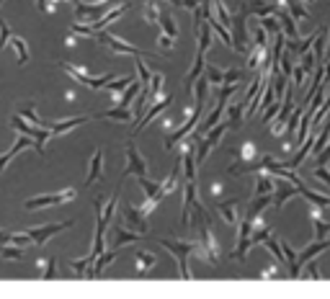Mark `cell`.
Returning <instances> with one entry per match:
<instances>
[{
    "mask_svg": "<svg viewBox=\"0 0 330 299\" xmlns=\"http://www.w3.org/2000/svg\"><path fill=\"white\" fill-rule=\"evenodd\" d=\"M160 245L168 248L176 261H178V268H181V279H194V274L188 271V255L196 253V242H186V240H178V237H160Z\"/></svg>",
    "mask_w": 330,
    "mask_h": 299,
    "instance_id": "cell-1",
    "label": "cell"
},
{
    "mask_svg": "<svg viewBox=\"0 0 330 299\" xmlns=\"http://www.w3.org/2000/svg\"><path fill=\"white\" fill-rule=\"evenodd\" d=\"M230 34H232V49L235 52H242V55H251L253 47H248V8L240 6V11L232 16V26H230Z\"/></svg>",
    "mask_w": 330,
    "mask_h": 299,
    "instance_id": "cell-2",
    "label": "cell"
},
{
    "mask_svg": "<svg viewBox=\"0 0 330 299\" xmlns=\"http://www.w3.org/2000/svg\"><path fill=\"white\" fill-rule=\"evenodd\" d=\"M258 160H261V152H258V147L253 145V142H242V147H240V157H237V162L230 168V173H248V170H258Z\"/></svg>",
    "mask_w": 330,
    "mask_h": 299,
    "instance_id": "cell-3",
    "label": "cell"
},
{
    "mask_svg": "<svg viewBox=\"0 0 330 299\" xmlns=\"http://www.w3.org/2000/svg\"><path fill=\"white\" fill-rule=\"evenodd\" d=\"M121 225L129 227L132 232L145 235V232H147V214H142L140 206H132V204L124 201V204H121Z\"/></svg>",
    "mask_w": 330,
    "mask_h": 299,
    "instance_id": "cell-4",
    "label": "cell"
},
{
    "mask_svg": "<svg viewBox=\"0 0 330 299\" xmlns=\"http://www.w3.org/2000/svg\"><path fill=\"white\" fill-rule=\"evenodd\" d=\"M124 176H147V160L140 155V150L127 142V168H124Z\"/></svg>",
    "mask_w": 330,
    "mask_h": 299,
    "instance_id": "cell-5",
    "label": "cell"
},
{
    "mask_svg": "<svg viewBox=\"0 0 330 299\" xmlns=\"http://www.w3.org/2000/svg\"><path fill=\"white\" fill-rule=\"evenodd\" d=\"M299 194V188L292 183V181H286V178H279L276 181V186H273V199H271V204H273V209H281L292 196H297Z\"/></svg>",
    "mask_w": 330,
    "mask_h": 299,
    "instance_id": "cell-6",
    "label": "cell"
},
{
    "mask_svg": "<svg viewBox=\"0 0 330 299\" xmlns=\"http://www.w3.org/2000/svg\"><path fill=\"white\" fill-rule=\"evenodd\" d=\"M75 196H77V191H72V188H67V191H62V194L36 196V199H29V201H26V209H39V206H49V204H65V201H70V199H75Z\"/></svg>",
    "mask_w": 330,
    "mask_h": 299,
    "instance_id": "cell-7",
    "label": "cell"
},
{
    "mask_svg": "<svg viewBox=\"0 0 330 299\" xmlns=\"http://www.w3.org/2000/svg\"><path fill=\"white\" fill-rule=\"evenodd\" d=\"M242 111H245V101L242 98H237V101H230L227 103V108H225V124H227V129H240L242 126Z\"/></svg>",
    "mask_w": 330,
    "mask_h": 299,
    "instance_id": "cell-8",
    "label": "cell"
},
{
    "mask_svg": "<svg viewBox=\"0 0 330 299\" xmlns=\"http://www.w3.org/2000/svg\"><path fill=\"white\" fill-rule=\"evenodd\" d=\"M171 101H173V96H171V93H168V96H165V98L160 96L157 101H152V103H150V108H147V114L142 116V121H140V124L134 126V132H140V129H145V126H147V124H150V121H152V119H155V116H157V114L162 111V108H168V103H171Z\"/></svg>",
    "mask_w": 330,
    "mask_h": 299,
    "instance_id": "cell-9",
    "label": "cell"
},
{
    "mask_svg": "<svg viewBox=\"0 0 330 299\" xmlns=\"http://www.w3.org/2000/svg\"><path fill=\"white\" fill-rule=\"evenodd\" d=\"M276 18H279V23H281V31L292 39V41H302V36H299V31H297V21H294V16H289L286 11H281V8H276V13H273Z\"/></svg>",
    "mask_w": 330,
    "mask_h": 299,
    "instance_id": "cell-10",
    "label": "cell"
},
{
    "mask_svg": "<svg viewBox=\"0 0 330 299\" xmlns=\"http://www.w3.org/2000/svg\"><path fill=\"white\" fill-rule=\"evenodd\" d=\"M142 235L140 232H132L129 227H124V225H116L114 227V237H111V248H121V245H129V242H137Z\"/></svg>",
    "mask_w": 330,
    "mask_h": 299,
    "instance_id": "cell-11",
    "label": "cell"
},
{
    "mask_svg": "<svg viewBox=\"0 0 330 299\" xmlns=\"http://www.w3.org/2000/svg\"><path fill=\"white\" fill-rule=\"evenodd\" d=\"M217 211H219V217L230 225V227H235L237 222H240V211H237V199H230V201H219L217 204Z\"/></svg>",
    "mask_w": 330,
    "mask_h": 299,
    "instance_id": "cell-12",
    "label": "cell"
},
{
    "mask_svg": "<svg viewBox=\"0 0 330 299\" xmlns=\"http://www.w3.org/2000/svg\"><path fill=\"white\" fill-rule=\"evenodd\" d=\"M289 111H292V91H289L286 96H284V101H281V114H279V119L273 121V126H271V134H284V129H286V116H289Z\"/></svg>",
    "mask_w": 330,
    "mask_h": 299,
    "instance_id": "cell-13",
    "label": "cell"
},
{
    "mask_svg": "<svg viewBox=\"0 0 330 299\" xmlns=\"http://www.w3.org/2000/svg\"><path fill=\"white\" fill-rule=\"evenodd\" d=\"M72 222H65V225H47V227H41V230H29V237H31V242H36V245H41L47 237H52V235H57V232H62L65 227H70Z\"/></svg>",
    "mask_w": 330,
    "mask_h": 299,
    "instance_id": "cell-14",
    "label": "cell"
},
{
    "mask_svg": "<svg viewBox=\"0 0 330 299\" xmlns=\"http://www.w3.org/2000/svg\"><path fill=\"white\" fill-rule=\"evenodd\" d=\"M98 178H103V150H96V152H93V160H91V170H88L86 186H93Z\"/></svg>",
    "mask_w": 330,
    "mask_h": 299,
    "instance_id": "cell-15",
    "label": "cell"
},
{
    "mask_svg": "<svg viewBox=\"0 0 330 299\" xmlns=\"http://www.w3.org/2000/svg\"><path fill=\"white\" fill-rule=\"evenodd\" d=\"M86 121H88V116H75V119H65V121H60V124H49V132H52V134H65V132L75 129L77 124H86Z\"/></svg>",
    "mask_w": 330,
    "mask_h": 299,
    "instance_id": "cell-16",
    "label": "cell"
},
{
    "mask_svg": "<svg viewBox=\"0 0 330 299\" xmlns=\"http://www.w3.org/2000/svg\"><path fill=\"white\" fill-rule=\"evenodd\" d=\"M98 119H114V121H132V111L129 106H114L108 111H101Z\"/></svg>",
    "mask_w": 330,
    "mask_h": 299,
    "instance_id": "cell-17",
    "label": "cell"
},
{
    "mask_svg": "<svg viewBox=\"0 0 330 299\" xmlns=\"http://www.w3.org/2000/svg\"><path fill=\"white\" fill-rule=\"evenodd\" d=\"M132 80H134V75H124V77H119L116 83H108V85H106V88L114 93V103H116V106L121 103V93H124V88H129Z\"/></svg>",
    "mask_w": 330,
    "mask_h": 299,
    "instance_id": "cell-18",
    "label": "cell"
},
{
    "mask_svg": "<svg viewBox=\"0 0 330 299\" xmlns=\"http://www.w3.org/2000/svg\"><path fill=\"white\" fill-rule=\"evenodd\" d=\"M276 186L273 181V173H268V170H261L258 173V183H256V196H263V194H271Z\"/></svg>",
    "mask_w": 330,
    "mask_h": 299,
    "instance_id": "cell-19",
    "label": "cell"
},
{
    "mask_svg": "<svg viewBox=\"0 0 330 299\" xmlns=\"http://www.w3.org/2000/svg\"><path fill=\"white\" fill-rule=\"evenodd\" d=\"M299 194L310 201V204H315V206H322V209H330V196H322V194H317V191H310L305 183L299 186Z\"/></svg>",
    "mask_w": 330,
    "mask_h": 299,
    "instance_id": "cell-20",
    "label": "cell"
},
{
    "mask_svg": "<svg viewBox=\"0 0 330 299\" xmlns=\"http://www.w3.org/2000/svg\"><path fill=\"white\" fill-rule=\"evenodd\" d=\"M268 201H271V194H263V196H256V199H253V206H251V209H248V214H245V217H248V220H258V217L263 214V209L268 206Z\"/></svg>",
    "mask_w": 330,
    "mask_h": 299,
    "instance_id": "cell-21",
    "label": "cell"
},
{
    "mask_svg": "<svg viewBox=\"0 0 330 299\" xmlns=\"http://www.w3.org/2000/svg\"><path fill=\"white\" fill-rule=\"evenodd\" d=\"M162 8H165V6H160L157 0H145V8H142L145 21H147V23H157V18H160Z\"/></svg>",
    "mask_w": 330,
    "mask_h": 299,
    "instance_id": "cell-22",
    "label": "cell"
},
{
    "mask_svg": "<svg viewBox=\"0 0 330 299\" xmlns=\"http://www.w3.org/2000/svg\"><path fill=\"white\" fill-rule=\"evenodd\" d=\"M137 183H140V188H142L145 196H165V194H162V183H155V181H150L147 176H140Z\"/></svg>",
    "mask_w": 330,
    "mask_h": 299,
    "instance_id": "cell-23",
    "label": "cell"
},
{
    "mask_svg": "<svg viewBox=\"0 0 330 299\" xmlns=\"http://www.w3.org/2000/svg\"><path fill=\"white\" fill-rule=\"evenodd\" d=\"M157 23H160V29H162V34H168V36H178V26H176V21H173V16L162 8V13H160V18H157Z\"/></svg>",
    "mask_w": 330,
    "mask_h": 299,
    "instance_id": "cell-24",
    "label": "cell"
},
{
    "mask_svg": "<svg viewBox=\"0 0 330 299\" xmlns=\"http://www.w3.org/2000/svg\"><path fill=\"white\" fill-rule=\"evenodd\" d=\"M181 168H183V165H181V157H178L176 168L171 170V176L165 178V183H162V194H165V196H168L171 191H176V186H178V178H181Z\"/></svg>",
    "mask_w": 330,
    "mask_h": 299,
    "instance_id": "cell-25",
    "label": "cell"
},
{
    "mask_svg": "<svg viewBox=\"0 0 330 299\" xmlns=\"http://www.w3.org/2000/svg\"><path fill=\"white\" fill-rule=\"evenodd\" d=\"M157 266V255L155 253H145V250H140L137 253V268L145 274V271H150V268H155Z\"/></svg>",
    "mask_w": 330,
    "mask_h": 299,
    "instance_id": "cell-26",
    "label": "cell"
},
{
    "mask_svg": "<svg viewBox=\"0 0 330 299\" xmlns=\"http://www.w3.org/2000/svg\"><path fill=\"white\" fill-rule=\"evenodd\" d=\"M162 72H155L152 75V80H150V88H147V98L150 101H157L160 96H162Z\"/></svg>",
    "mask_w": 330,
    "mask_h": 299,
    "instance_id": "cell-27",
    "label": "cell"
},
{
    "mask_svg": "<svg viewBox=\"0 0 330 299\" xmlns=\"http://www.w3.org/2000/svg\"><path fill=\"white\" fill-rule=\"evenodd\" d=\"M214 18L230 31V26H232V16L227 13V8H225V3L222 0H214Z\"/></svg>",
    "mask_w": 330,
    "mask_h": 299,
    "instance_id": "cell-28",
    "label": "cell"
},
{
    "mask_svg": "<svg viewBox=\"0 0 330 299\" xmlns=\"http://www.w3.org/2000/svg\"><path fill=\"white\" fill-rule=\"evenodd\" d=\"M284 6H289V11H292V16H294V21H307V18H310L307 8L302 6V0H286Z\"/></svg>",
    "mask_w": 330,
    "mask_h": 299,
    "instance_id": "cell-29",
    "label": "cell"
},
{
    "mask_svg": "<svg viewBox=\"0 0 330 299\" xmlns=\"http://www.w3.org/2000/svg\"><path fill=\"white\" fill-rule=\"evenodd\" d=\"M116 253H119V250H116V248H111L108 253H101V255H98V258H96V266H93V276H96V274H101V271H103V268H106V266L116 258Z\"/></svg>",
    "mask_w": 330,
    "mask_h": 299,
    "instance_id": "cell-30",
    "label": "cell"
},
{
    "mask_svg": "<svg viewBox=\"0 0 330 299\" xmlns=\"http://www.w3.org/2000/svg\"><path fill=\"white\" fill-rule=\"evenodd\" d=\"M325 44H327V41H325V31H317L315 34V41H312V47H315V60L317 62H325Z\"/></svg>",
    "mask_w": 330,
    "mask_h": 299,
    "instance_id": "cell-31",
    "label": "cell"
},
{
    "mask_svg": "<svg viewBox=\"0 0 330 299\" xmlns=\"http://www.w3.org/2000/svg\"><path fill=\"white\" fill-rule=\"evenodd\" d=\"M142 91V83H137V77L129 83V88H127V93H121V103L119 106H129L134 98H137V93Z\"/></svg>",
    "mask_w": 330,
    "mask_h": 299,
    "instance_id": "cell-32",
    "label": "cell"
},
{
    "mask_svg": "<svg viewBox=\"0 0 330 299\" xmlns=\"http://www.w3.org/2000/svg\"><path fill=\"white\" fill-rule=\"evenodd\" d=\"M134 67H137V75H140V83H142V88H150V80H152V72L145 67L142 57H134Z\"/></svg>",
    "mask_w": 330,
    "mask_h": 299,
    "instance_id": "cell-33",
    "label": "cell"
},
{
    "mask_svg": "<svg viewBox=\"0 0 330 299\" xmlns=\"http://www.w3.org/2000/svg\"><path fill=\"white\" fill-rule=\"evenodd\" d=\"M261 29L266 31V34H271V36H276V34H281V23H276L271 16H266V18H261Z\"/></svg>",
    "mask_w": 330,
    "mask_h": 299,
    "instance_id": "cell-34",
    "label": "cell"
},
{
    "mask_svg": "<svg viewBox=\"0 0 330 299\" xmlns=\"http://www.w3.org/2000/svg\"><path fill=\"white\" fill-rule=\"evenodd\" d=\"M11 44H13V47H16V52H18V62L23 65V62L29 60V52H26V44H23V39H18V36H16V39H11Z\"/></svg>",
    "mask_w": 330,
    "mask_h": 299,
    "instance_id": "cell-35",
    "label": "cell"
},
{
    "mask_svg": "<svg viewBox=\"0 0 330 299\" xmlns=\"http://www.w3.org/2000/svg\"><path fill=\"white\" fill-rule=\"evenodd\" d=\"M93 261H96V255L91 253L88 258H82V261H70V268H75L77 274H82V268H88V266H91Z\"/></svg>",
    "mask_w": 330,
    "mask_h": 299,
    "instance_id": "cell-36",
    "label": "cell"
},
{
    "mask_svg": "<svg viewBox=\"0 0 330 299\" xmlns=\"http://www.w3.org/2000/svg\"><path fill=\"white\" fill-rule=\"evenodd\" d=\"M327 111H330V96L325 98V103H322V106L317 108V114L312 116V124H322V119H325V114H327Z\"/></svg>",
    "mask_w": 330,
    "mask_h": 299,
    "instance_id": "cell-37",
    "label": "cell"
},
{
    "mask_svg": "<svg viewBox=\"0 0 330 299\" xmlns=\"http://www.w3.org/2000/svg\"><path fill=\"white\" fill-rule=\"evenodd\" d=\"M315 178L322 181L325 186H330V170H325L322 165H317V168H315Z\"/></svg>",
    "mask_w": 330,
    "mask_h": 299,
    "instance_id": "cell-38",
    "label": "cell"
},
{
    "mask_svg": "<svg viewBox=\"0 0 330 299\" xmlns=\"http://www.w3.org/2000/svg\"><path fill=\"white\" fill-rule=\"evenodd\" d=\"M173 44H176L173 36H168V34H160V36H157V47H162V49H173Z\"/></svg>",
    "mask_w": 330,
    "mask_h": 299,
    "instance_id": "cell-39",
    "label": "cell"
},
{
    "mask_svg": "<svg viewBox=\"0 0 330 299\" xmlns=\"http://www.w3.org/2000/svg\"><path fill=\"white\" fill-rule=\"evenodd\" d=\"M305 276H307V279H315V281H317V279H322V274L317 271V263H315L312 258H310V266H307V271H305Z\"/></svg>",
    "mask_w": 330,
    "mask_h": 299,
    "instance_id": "cell-40",
    "label": "cell"
},
{
    "mask_svg": "<svg viewBox=\"0 0 330 299\" xmlns=\"http://www.w3.org/2000/svg\"><path fill=\"white\" fill-rule=\"evenodd\" d=\"M292 75H294V83H297V85H305V67H302V65H294Z\"/></svg>",
    "mask_w": 330,
    "mask_h": 299,
    "instance_id": "cell-41",
    "label": "cell"
},
{
    "mask_svg": "<svg viewBox=\"0 0 330 299\" xmlns=\"http://www.w3.org/2000/svg\"><path fill=\"white\" fill-rule=\"evenodd\" d=\"M327 160H330V145H327V147H325V150L317 155V165H325Z\"/></svg>",
    "mask_w": 330,
    "mask_h": 299,
    "instance_id": "cell-42",
    "label": "cell"
},
{
    "mask_svg": "<svg viewBox=\"0 0 330 299\" xmlns=\"http://www.w3.org/2000/svg\"><path fill=\"white\" fill-rule=\"evenodd\" d=\"M209 194H212V196H222V183H212V186H209Z\"/></svg>",
    "mask_w": 330,
    "mask_h": 299,
    "instance_id": "cell-43",
    "label": "cell"
},
{
    "mask_svg": "<svg viewBox=\"0 0 330 299\" xmlns=\"http://www.w3.org/2000/svg\"><path fill=\"white\" fill-rule=\"evenodd\" d=\"M302 3H312V0H302Z\"/></svg>",
    "mask_w": 330,
    "mask_h": 299,
    "instance_id": "cell-44",
    "label": "cell"
}]
</instances>
